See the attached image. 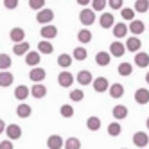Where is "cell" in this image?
Masks as SVG:
<instances>
[{
    "label": "cell",
    "instance_id": "1",
    "mask_svg": "<svg viewBox=\"0 0 149 149\" xmlns=\"http://www.w3.org/2000/svg\"><path fill=\"white\" fill-rule=\"evenodd\" d=\"M36 20H38V24L47 25L54 20V11H52V9H40L38 15H36Z\"/></svg>",
    "mask_w": 149,
    "mask_h": 149
},
{
    "label": "cell",
    "instance_id": "2",
    "mask_svg": "<svg viewBox=\"0 0 149 149\" xmlns=\"http://www.w3.org/2000/svg\"><path fill=\"white\" fill-rule=\"evenodd\" d=\"M79 20H81V24L83 25H92L95 22V11L93 9H83V11L79 13Z\"/></svg>",
    "mask_w": 149,
    "mask_h": 149
},
{
    "label": "cell",
    "instance_id": "3",
    "mask_svg": "<svg viewBox=\"0 0 149 149\" xmlns=\"http://www.w3.org/2000/svg\"><path fill=\"white\" fill-rule=\"evenodd\" d=\"M6 133L9 136V140H18L22 136V127L16 124H9V126H6Z\"/></svg>",
    "mask_w": 149,
    "mask_h": 149
},
{
    "label": "cell",
    "instance_id": "4",
    "mask_svg": "<svg viewBox=\"0 0 149 149\" xmlns=\"http://www.w3.org/2000/svg\"><path fill=\"white\" fill-rule=\"evenodd\" d=\"M133 144L136 147H146L149 144V136L146 135V131H136L133 135Z\"/></svg>",
    "mask_w": 149,
    "mask_h": 149
},
{
    "label": "cell",
    "instance_id": "5",
    "mask_svg": "<svg viewBox=\"0 0 149 149\" xmlns=\"http://www.w3.org/2000/svg\"><path fill=\"white\" fill-rule=\"evenodd\" d=\"M58 83H59V86L68 88V86H72V83H74V76H72L70 72H59V76H58Z\"/></svg>",
    "mask_w": 149,
    "mask_h": 149
},
{
    "label": "cell",
    "instance_id": "6",
    "mask_svg": "<svg viewBox=\"0 0 149 149\" xmlns=\"http://www.w3.org/2000/svg\"><path fill=\"white\" fill-rule=\"evenodd\" d=\"M92 83H93V90L99 92V93H102V92H106V90L110 88V83H108L106 77H95Z\"/></svg>",
    "mask_w": 149,
    "mask_h": 149
},
{
    "label": "cell",
    "instance_id": "7",
    "mask_svg": "<svg viewBox=\"0 0 149 149\" xmlns=\"http://www.w3.org/2000/svg\"><path fill=\"white\" fill-rule=\"evenodd\" d=\"M76 79H77V83H79V84H83V86H86V84H90V83L93 81L92 72H90V70H79Z\"/></svg>",
    "mask_w": 149,
    "mask_h": 149
},
{
    "label": "cell",
    "instance_id": "8",
    "mask_svg": "<svg viewBox=\"0 0 149 149\" xmlns=\"http://www.w3.org/2000/svg\"><path fill=\"white\" fill-rule=\"evenodd\" d=\"M111 61V54L110 52H97V56H95V63H97L99 67H108Z\"/></svg>",
    "mask_w": 149,
    "mask_h": 149
},
{
    "label": "cell",
    "instance_id": "9",
    "mask_svg": "<svg viewBox=\"0 0 149 149\" xmlns=\"http://www.w3.org/2000/svg\"><path fill=\"white\" fill-rule=\"evenodd\" d=\"M99 24H101L102 29H110V27L115 25V18H113L111 13H102V15H101V20H99Z\"/></svg>",
    "mask_w": 149,
    "mask_h": 149
},
{
    "label": "cell",
    "instance_id": "10",
    "mask_svg": "<svg viewBox=\"0 0 149 149\" xmlns=\"http://www.w3.org/2000/svg\"><path fill=\"white\" fill-rule=\"evenodd\" d=\"M63 144H65V140H63L59 135H50V136H49V140H47L49 149H61Z\"/></svg>",
    "mask_w": 149,
    "mask_h": 149
},
{
    "label": "cell",
    "instance_id": "11",
    "mask_svg": "<svg viewBox=\"0 0 149 149\" xmlns=\"http://www.w3.org/2000/svg\"><path fill=\"white\" fill-rule=\"evenodd\" d=\"M135 101L138 104H147L149 102V90L147 88H138L135 92Z\"/></svg>",
    "mask_w": 149,
    "mask_h": 149
},
{
    "label": "cell",
    "instance_id": "12",
    "mask_svg": "<svg viewBox=\"0 0 149 149\" xmlns=\"http://www.w3.org/2000/svg\"><path fill=\"white\" fill-rule=\"evenodd\" d=\"M140 47H142V41L138 40L136 36L127 38V41H126V49L130 50V52H138V50H140Z\"/></svg>",
    "mask_w": 149,
    "mask_h": 149
},
{
    "label": "cell",
    "instance_id": "13",
    "mask_svg": "<svg viewBox=\"0 0 149 149\" xmlns=\"http://www.w3.org/2000/svg\"><path fill=\"white\" fill-rule=\"evenodd\" d=\"M126 52V45L124 43H119V41H115V43H111L110 47V54L115 56V58H122Z\"/></svg>",
    "mask_w": 149,
    "mask_h": 149
},
{
    "label": "cell",
    "instance_id": "14",
    "mask_svg": "<svg viewBox=\"0 0 149 149\" xmlns=\"http://www.w3.org/2000/svg\"><path fill=\"white\" fill-rule=\"evenodd\" d=\"M45 76H47V72L43 70V68H33L29 72V77H31V81H34V83H40V81H43L45 79Z\"/></svg>",
    "mask_w": 149,
    "mask_h": 149
},
{
    "label": "cell",
    "instance_id": "15",
    "mask_svg": "<svg viewBox=\"0 0 149 149\" xmlns=\"http://www.w3.org/2000/svg\"><path fill=\"white\" fill-rule=\"evenodd\" d=\"M41 36H43V40H52L58 36V27L54 25H43V29H41Z\"/></svg>",
    "mask_w": 149,
    "mask_h": 149
},
{
    "label": "cell",
    "instance_id": "16",
    "mask_svg": "<svg viewBox=\"0 0 149 149\" xmlns=\"http://www.w3.org/2000/svg\"><path fill=\"white\" fill-rule=\"evenodd\" d=\"M31 93H33V97H36V99H43L45 95H47V88L41 83H36L34 86L31 88Z\"/></svg>",
    "mask_w": 149,
    "mask_h": 149
},
{
    "label": "cell",
    "instance_id": "17",
    "mask_svg": "<svg viewBox=\"0 0 149 149\" xmlns=\"http://www.w3.org/2000/svg\"><path fill=\"white\" fill-rule=\"evenodd\" d=\"M9 38H11L15 43H20V41H24V38H25V31L20 29V27H15V29H11V33H9Z\"/></svg>",
    "mask_w": 149,
    "mask_h": 149
},
{
    "label": "cell",
    "instance_id": "18",
    "mask_svg": "<svg viewBox=\"0 0 149 149\" xmlns=\"http://www.w3.org/2000/svg\"><path fill=\"white\" fill-rule=\"evenodd\" d=\"M127 31H131V34L138 36V34L144 33V24L140 22V20H131V24H130V27H127Z\"/></svg>",
    "mask_w": 149,
    "mask_h": 149
},
{
    "label": "cell",
    "instance_id": "19",
    "mask_svg": "<svg viewBox=\"0 0 149 149\" xmlns=\"http://www.w3.org/2000/svg\"><path fill=\"white\" fill-rule=\"evenodd\" d=\"M108 90H110V95H111L113 99H120L122 95H124V86H122L120 83H115V84H111V86H110Z\"/></svg>",
    "mask_w": 149,
    "mask_h": 149
},
{
    "label": "cell",
    "instance_id": "20",
    "mask_svg": "<svg viewBox=\"0 0 149 149\" xmlns=\"http://www.w3.org/2000/svg\"><path fill=\"white\" fill-rule=\"evenodd\" d=\"M135 65L140 67V68H146L149 65V56L146 54V52H136L135 56Z\"/></svg>",
    "mask_w": 149,
    "mask_h": 149
},
{
    "label": "cell",
    "instance_id": "21",
    "mask_svg": "<svg viewBox=\"0 0 149 149\" xmlns=\"http://www.w3.org/2000/svg\"><path fill=\"white\" fill-rule=\"evenodd\" d=\"M29 93H31V90L25 86V84H20V86H16V90H15V97L18 101H25L29 97Z\"/></svg>",
    "mask_w": 149,
    "mask_h": 149
},
{
    "label": "cell",
    "instance_id": "22",
    "mask_svg": "<svg viewBox=\"0 0 149 149\" xmlns=\"http://www.w3.org/2000/svg\"><path fill=\"white\" fill-rule=\"evenodd\" d=\"M29 43L27 41H20V43H15V47H13V52L16 56H24V54H27L29 52Z\"/></svg>",
    "mask_w": 149,
    "mask_h": 149
},
{
    "label": "cell",
    "instance_id": "23",
    "mask_svg": "<svg viewBox=\"0 0 149 149\" xmlns=\"http://www.w3.org/2000/svg\"><path fill=\"white\" fill-rule=\"evenodd\" d=\"M113 36L119 40V38H126L127 36V25H124V24H117V25H113Z\"/></svg>",
    "mask_w": 149,
    "mask_h": 149
},
{
    "label": "cell",
    "instance_id": "24",
    "mask_svg": "<svg viewBox=\"0 0 149 149\" xmlns=\"http://www.w3.org/2000/svg\"><path fill=\"white\" fill-rule=\"evenodd\" d=\"M40 52H27L25 54V63L29 67H36L38 63H40Z\"/></svg>",
    "mask_w": 149,
    "mask_h": 149
},
{
    "label": "cell",
    "instance_id": "25",
    "mask_svg": "<svg viewBox=\"0 0 149 149\" xmlns=\"http://www.w3.org/2000/svg\"><path fill=\"white\" fill-rule=\"evenodd\" d=\"M113 117H115L117 120L126 119V117H127V108H126V106H122V104H117L115 108H113Z\"/></svg>",
    "mask_w": 149,
    "mask_h": 149
},
{
    "label": "cell",
    "instance_id": "26",
    "mask_svg": "<svg viewBox=\"0 0 149 149\" xmlns=\"http://www.w3.org/2000/svg\"><path fill=\"white\" fill-rule=\"evenodd\" d=\"M13 84V74L11 72H0V86H11Z\"/></svg>",
    "mask_w": 149,
    "mask_h": 149
},
{
    "label": "cell",
    "instance_id": "27",
    "mask_svg": "<svg viewBox=\"0 0 149 149\" xmlns=\"http://www.w3.org/2000/svg\"><path fill=\"white\" fill-rule=\"evenodd\" d=\"M86 127L90 131H97V130H101V119L99 117H88V120H86Z\"/></svg>",
    "mask_w": 149,
    "mask_h": 149
},
{
    "label": "cell",
    "instance_id": "28",
    "mask_svg": "<svg viewBox=\"0 0 149 149\" xmlns=\"http://www.w3.org/2000/svg\"><path fill=\"white\" fill-rule=\"evenodd\" d=\"M31 113H33V110H31V106L25 104V102H22V104H20L18 108H16V115H18V117H22V119H27Z\"/></svg>",
    "mask_w": 149,
    "mask_h": 149
},
{
    "label": "cell",
    "instance_id": "29",
    "mask_svg": "<svg viewBox=\"0 0 149 149\" xmlns=\"http://www.w3.org/2000/svg\"><path fill=\"white\" fill-rule=\"evenodd\" d=\"M77 40H79V43H90L92 41V33L88 29H81L77 33Z\"/></svg>",
    "mask_w": 149,
    "mask_h": 149
},
{
    "label": "cell",
    "instance_id": "30",
    "mask_svg": "<svg viewBox=\"0 0 149 149\" xmlns=\"http://www.w3.org/2000/svg\"><path fill=\"white\" fill-rule=\"evenodd\" d=\"M63 147H65V149H81V142H79V138L70 136V138H67V140H65Z\"/></svg>",
    "mask_w": 149,
    "mask_h": 149
},
{
    "label": "cell",
    "instance_id": "31",
    "mask_svg": "<svg viewBox=\"0 0 149 149\" xmlns=\"http://www.w3.org/2000/svg\"><path fill=\"white\" fill-rule=\"evenodd\" d=\"M38 50L41 52V54H52L54 47H52V43H49L47 40H43V41H40V43H38Z\"/></svg>",
    "mask_w": 149,
    "mask_h": 149
},
{
    "label": "cell",
    "instance_id": "32",
    "mask_svg": "<svg viewBox=\"0 0 149 149\" xmlns=\"http://www.w3.org/2000/svg\"><path fill=\"white\" fill-rule=\"evenodd\" d=\"M135 11L136 13H146L149 9V0H135Z\"/></svg>",
    "mask_w": 149,
    "mask_h": 149
},
{
    "label": "cell",
    "instance_id": "33",
    "mask_svg": "<svg viewBox=\"0 0 149 149\" xmlns=\"http://www.w3.org/2000/svg\"><path fill=\"white\" fill-rule=\"evenodd\" d=\"M58 65H59L61 68H68V67L72 65V56H70V54H61V56L58 58Z\"/></svg>",
    "mask_w": 149,
    "mask_h": 149
},
{
    "label": "cell",
    "instance_id": "34",
    "mask_svg": "<svg viewBox=\"0 0 149 149\" xmlns=\"http://www.w3.org/2000/svg\"><path fill=\"white\" fill-rule=\"evenodd\" d=\"M120 131H122V127H120L119 122H111V124L108 126V135H110V136H119Z\"/></svg>",
    "mask_w": 149,
    "mask_h": 149
},
{
    "label": "cell",
    "instance_id": "35",
    "mask_svg": "<svg viewBox=\"0 0 149 149\" xmlns=\"http://www.w3.org/2000/svg\"><path fill=\"white\" fill-rule=\"evenodd\" d=\"M131 72H133V67H131V63H120V65H119V74H120V76L127 77V76H130Z\"/></svg>",
    "mask_w": 149,
    "mask_h": 149
},
{
    "label": "cell",
    "instance_id": "36",
    "mask_svg": "<svg viewBox=\"0 0 149 149\" xmlns=\"http://www.w3.org/2000/svg\"><path fill=\"white\" fill-rule=\"evenodd\" d=\"M74 59H77V61L86 59V49H84V47H77V49H74Z\"/></svg>",
    "mask_w": 149,
    "mask_h": 149
},
{
    "label": "cell",
    "instance_id": "37",
    "mask_svg": "<svg viewBox=\"0 0 149 149\" xmlns=\"http://www.w3.org/2000/svg\"><path fill=\"white\" fill-rule=\"evenodd\" d=\"M11 67V58L7 54H0V70H7Z\"/></svg>",
    "mask_w": 149,
    "mask_h": 149
},
{
    "label": "cell",
    "instance_id": "38",
    "mask_svg": "<svg viewBox=\"0 0 149 149\" xmlns=\"http://www.w3.org/2000/svg\"><path fill=\"white\" fill-rule=\"evenodd\" d=\"M61 115L65 117V119H70V117L74 115V108H72L70 104H63L61 106Z\"/></svg>",
    "mask_w": 149,
    "mask_h": 149
},
{
    "label": "cell",
    "instance_id": "39",
    "mask_svg": "<svg viewBox=\"0 0 149 149\" xmlns=\"http://www.w3.org/2000/svg\"><path fill=\"white\" fill-rule=\"evenodd\" d=\"M29 7L31 9H36V11H40V9L45 7V0H29Z\"/></svg>",
    "mask_w": 149,
    "mask_h": 149
},
{
    "label": "cell",
    "instance_id": "40",
    "mask_svg": "<svg viewBox=\"0 0 149 149\" xmlns=\"http://www.w3.org/2000/svg\"><path fill=\"white\" fill-rule=\"evenodd\" d=\"M122 18L131 22V20L135 18V9H131V7H122Z\"/></svg>",
    "mask_w": 149,
    "mask_h": 149
},
{
    "label": "cell",
    "instance_id": "41",
    "mask_svg": "<svg viewBox=\"0 0 149 149\" xmlns=\"http://www.w3.org/2000/svg\"><path fill=\"white\" fill-rule=\"evenodd\" d=\"M83 97H84L83 90H72V92H70V99H72L74 102H79V101H83Z\"/></svg>",
    "mask_w": 149,
    "mask_h": 149
},
{
    "label": "cell",
    "instance_id": "42",
    "mask_svg": "<svg viewBox=\"0 0 149 149\" xmlns=\"http://www.w3.org/2000/svg\"><path fill=\"white\" fill-rule=\"evenodd\" d=\"M106 7V0H92V9L93 11H102Z\"/></svg>",
    "mask_w": 149,
    "mask_h": 149
},
{
    "label": "cell",
    "instance_id": "43",
    "mask_svg": "<svg viewBox=\"0 0 149 149\" xmlns=\"http://www.w3.org/2000/svg\"><path fill=\"white\" fill-rule=\"evenodd\" d=\"M4 7L6 9H16L18 7V0H4Z\"/></svg>",
    "mask_w": 149,
    "mask_h": 149
},
{
    "label": "cell",
    "instance_id": "44",
    "mask_svg": "<svg viewBox=\"0 0 149 149\" xmlns=\"http://www.w3.org/2000/svg\"><path fill=\"white\" fill-rule=\"evenodd\" d=\"M110 7L111 9H122V4H124V0H110Z\"/></svg>",
    "mask_w": 149,
    "mask_h": 149
},
{
    "label": "cell",
    "instance_id": "45",
    "mask_svg": "<svg viewBox=\"0 0 149 149\" xmlns=\"http://www.w3.org/2000/svg\"><path fill=\"white\" fill-rule=\"evenodd\" d=\"M0 149H13L11 140H2V142H0Z\"/></svg>",
    "mask_w": 149,
    "mask_h": 149
},
{
    "label": "cell",
    "instance_id": "46",
    "mask_svg": "<svg viewBox=\"0 0 149 149\" xmlns=\"http://www.w3.org/2000/svg\"><path fill=\"white\" fill-rule=\"evenodd\" d=\"M90 2H92V0H77V4H79V6H83V7H86Z\"/></svg>",
    "mask_w": 149,
    "mask_h": 149
},
{
    "label": "cell",
    "instance_id": "47",
    "mask_svg": "<svg viewBox=\"0 0 149 149\" xmlns=\"http://www.w3.org/2000/svg\"><path fill=\"white\" fill-rule=\"evenodd\" d=\"M2 131H6V122L0 119V133H2Z\"/></svg>",
    "mask_w": 149,
    "mask_h": 149
},
{
    "label": "cell",
    "instance_id": "48",
    "mask_svg": "<svg viewBox=\"0 0 149 149\" xmlns=\"http://www.w3.org/2000/svg\"><path fill=\"white\" fill-rule=\"evenodd\" d=\"M146 81H147V84H149V72L146 74Z\"/></svg>",
    "mask_w": 149,
    "mask_h": 149
},
{
    "label": "cell",
    "instance_id": "49",
    "mask_svg": "<svg viewBox=\"0 0 149 149\" xmlns=\"http://www.w3.org/2000/svg\"><path fill=\"white\" fill-rule=\"evenodd\" d=\"M147 130H149V117H147Z\"/></svg>",
    "mask_w": 149,
    "mask_h": 149
}]
</instances>
